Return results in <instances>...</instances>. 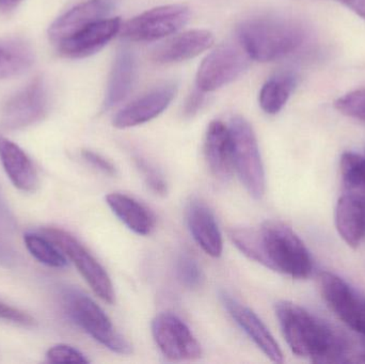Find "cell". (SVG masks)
<instances>
[{"instance_id":"6da1fadb","label":"cell","mask_w":365,"mask_h":364,"mask_svg":"<svg viewBox=\"0 0 365 364\" xmlns=\"http://www.w3.org/2000/svg\"><path fill=\"white\" fill-rule=\"evenodd\" d=\"M276 314L294 355L313 363H365V348L346 333L291 301L276 305Z\"/></svg>"},{"instance_id":"7a4b0ae2","label":"cell","mask_w":365,"mask_h":364,"mask_svg":"<svg viewBox=\"0 0 365 364\" xmlns=\"http://www.w3.org/2000/svg\"><path fill=\"white\" fill-rule=\"evenodd\" d=\"M230 239L250 260L294 279H308L313 273L312 256L291 227L268 220L259 228H233Z\"/></svg>"},{"instance_id":"3957f363","label":"cell","mask_w":365,"mask_h":364,"mask_svg":"<svg viewBox=\"0 0 365 364\" xmlns=\"http://www.w3.org/2000/svg\"><path fill=\"white\" fill-rule=\"evenodd\" d=\"M238 38L251 59L270 62L299 49L306 40V31L293 19L255 17L240 24Z\"/></svg>"},{"instance_id":"277c9868","label":"cell","mask_w":365,"mask_h":364,"mask_svg":"<svg viewBox=\"0 0 365 364\" xmlns=\"http://www.w3.org/2000/svg\"><path fill=\"white\" fill-rule=\"evenodd\" d=\"M64 299L66 311L73 322L90 337L117 354L130 355L132 353L130 342L115 331L110 318L96 301L74 290L68 291Z\"/></svg>"},{"instance_id":"5b68a950","label":"cell","mask_w":365,"mask_h":364,"mask_svg":"<svg viewBox=\"0 0 365 364\" xmlns=\"http://www.w3.org/2000/svg\"><path fill=\"white\" fill-rule=\"evenodd\" d=\"M229 128L233 143L234 169L249 194L255 199H261L265 194V171L252 126L244 118L234 117Z\"/></svg>"},{"instance_id":"8992f818","label":"cell","mask_w":365,"mask_h":364,"mask_svg":"<svg viewBox=\"0 0 365 364\" xmlns=\"http://www.w3.org/2000/svg\"><path fill=\"white\" fill-rule=\"evenodd\" d=\"M43 233L63 252L64 256L74 263L96 295L105 303H113L115 291L110 277L100 262L90 254L89 250L71 233L62 229L49 227L43 229Z\"/></svg>"},{"instance_id":"52a82bcc","label":"cell","mask_w":365,"mask_h":364,"mask_svg":"<svg viewBox=\"0 0 365 364\" xmlns=\"http://www.w3.org/2000/svg\"><path fill=\"white\" fill-rule=\"evenodd\" d=\"M319 288L326 305L339 320L365 338V294L351 284L334 275L322 273Z\"/></svg>"},{"instance_id":"ba28073f","label":"cell","mask_w":365,"mask_h":364,"mask_svg":"<svg viewBox=\"0 0 365 364\" xmlns=\"http://www.w3.org/2000/svg\"><path fill=\"white\" fill-rule=\"evenodd\" d=\"M190 11L182 4H168L147 11L121 26L122 38L132 42H150L175 33L186 25Z\"/></svg>"},{"instance_id":"9c48e42d","label":"cell","mask_w":365,"mask_h":364,"mask_svg":"<svg viewBox=\"0 0 365 364\" xmlns=\"http://www.w3.org/2000/svg\"><path fill=\"white\" fill-rule=\"evenodd\" d=\"M251 58L240 44H222L210 53L200 66L197 89L212 92L240 76L250 64Z\"/></svg>"},{"instance_id":"30bf717a","label":"cell","mask_w":365,"mask_h":364,"mask_svg":"<svg viewBox=\"0 0 365 364\" xmlns=\"http://www.w3.org/2000/svg\"><path fill=\"white\" fill-rule=\"evenodd\" d=\"M151 327L156 345L169 360H195L201 357V345L179 316L169 312L158 314Z\"/></svg>"},{"instance_id":"8fae6325","label":"cell","mask_w":365,"mask_h":364,"mask_svg":"<svg viewBox=\"0 0 365 364\" xmlns=\"http://www.w3.org/2000/svg\"><path fill=\"white\" fill-rule=\"evenodd\" d=\"M48 93L42 77L9 98L0 115V125L8 130H23L41 121L48 111Z\"/></svg>"},{"instance_id":"7c38bea8","label":"cell","mask_w":365,"mask_h":364,"mask_svg":"<svg viewBox=\"0 0 365 364\" xmlns=\"http://www.w3.org/2000/svg\"><path fill=\"white\" fill-rule=\"evenodd\" d=\"M222 305L229 312L240 328L255 342V345L272 361L282 363L284 361L282 350L269 329L262 322L261 318L246 306L236 301L227 292L220 293Z\"/></svg>"},{"instance_id":"4fadbf2b","label":"cell","mask_w":365,"mask_h":364,"mask_svg":"<svg viewBox=\"0 0 365 364\" xmlns=\"http://www.w3.org/2000/svg\"><path fill=\"white\" fill-rule=\"evenodd\" d=\"M177 92L178 85L175 83H165L152 90L122 109L113 119V126L117 128H134L155 119L168 108Z\"/></svg>"},{"instance_id":"5bb4252c","label":"cell","mask_w":365,"mask_h":364,"mask_svg":"<svg viewBox=\"0 0 365 364\" xmlns=\"http://www.w3.org/2000/svg\"><path fill=\"white\" fill-rule=\"evenodd\" d=\"M121 19H102L83 28L58 45L60 55L72 59L89 57L103 48L121 29Z\"/></svg>"},{"instance_id":"9a60e30c","label":"cell","mask_w":365,"mask_h":364,"mask_svg":"<svg viewBox=\"0 0 365 364\" xmlns=\"http://www.w3.org/2000/svg\"><path fill=\"white\" fill-rule=\"evenodd\" d=\"M115 1V0H87L77 4L51 24L48 29V36L51 42L59 44L83 28L102 21L111 12Z\"/></svg>"},{"instance_id":"2e32d148","label":"cell","mask_w":365,"mask_h":364,"mask_svg":"<svg viewBox=\"0 0 365 364\" xmlns=\"http://www.w3.org/2000/svg\"><path fill=\"white\" fill-rule=\"evenodd\" d=\"M187 226L200 248L212 258L222 254L223 241L214 213L200 199H192L186 211Z\"/></svg>"},{"instance_id":"e0dca14e","label":"cell","mask_w":365,"mask_h":364,"mask_svg":"<svg viewBox=\"0 0 365 364\" xmlns=\"http://www.w3.org/2000/svg\"><path fill=\"white\" fill-rule=\"evenodd\" d=\"M204 153L210 172L221 182L231 179L233 173V143L229 126L214 121L206 130Z\"/></svg>"},{"instance_id":"ac0fdd59","label":"cell","mask_w":365,"mask_h":364,"mask_svg":"<svg viewBox=\"0 0 365 364\" xmlns=\"http://www.w3.org/2000/svg\"><path fill=\"white\" fill-rule=\"evenodd\" d=\"M214 36L207 30H190L184 32L156 47L152 59L158 63H175L197 57L210 48Z\"/></svg>"},{"instance_id":"d6986e66","label":"cell","mask_w":365,"mask_h":364,"mask_svg":"<svg viewBox=\"0 0 365 364\" xmlns=\"http://www.w3.org/2000/svg\"><path fill=\"white\" fill-rule=\"evenodd\" d=\"M0 162L17 189L31 192L38 184V171L31 158L16 143L0 134Z\"/></svg>"},{"instance_id":"ffe728a7","label":"cell","mask_w":365,"mask_h":364,"mask_svg":"<svg viewBox=\"0 0 365 364\" xmlns=\"http://www.w3.org/2000/svg\"><path fill=\"white\" fill-rule=\"evenodd\" d=\"M336 226L343 241L357 249L365 239V200L345 192L336 203Z\"/></svg>"},{"instance_id":"44dd1931","label":"cell","mask_w":365,"mask_h":364,"mask_svg":"<svg viewBox=\"0 0 365 364\" xmlns=\"http://www.w3.org/2000/svg\"><path fill=\"white\" fill-rule=\"evenodd\" d=\"M137 64L134 53L128 48L118 51L107 85L103 110H110L125 100L136 80Z\"/></svg>"},{"instance_id":"7402d4cb","label":"cell","mask_w":365,"mask_h":364,"mask_svg":"<svg viewBox=\"0 0 365 364\" xmlns=\"http://www.w3.org/2000/svg\"><path fill=\"white\" fill-rule=\"evenodd\" d=\"M106 202L113 214L136 234L147 236L155 229L154 214L133 197L113 192L107 194Z\"/></svg>"},{"instance_id":"603a6c76","label":"cell","mask_w":365,"mask_h":364,"mask_svg":"<svg viewBox=\"0 0 365 364\" xmlns=\"http://www.w3.org/2000/svg\"><path fill=\"white\" fill-rule=\"evenodd\" d=\"M34 61L32 47L21 38L0 40V79L17 76Z\"/></svg>"},{"instance_id":"cb8c5ba5","label":"cell","mask_w":365,"mask_h":364,"mask_svg":"<svg viewBox=\"0 0 365 364\" xmlns=\"http://www.w3.org/2000/svg\"><path fill=\"white\" fill-rule=\"evenodd\" d=\"M296 80L292 75L282 74L269 79L259 92V105L268 115L282 110L295 88Z\"/></svg>"},{"instance_id":"d4e9b609","label":"cell","mask_w":365,"mask_h":364,"mask_svg":"<svg viewBox=\"0 0 365 364\" xmlns=\"http://www.w3.org/2000/svg\"><path fill=\"white\" fill-rule=\"evenodd\" d=\"M340 168L346 194L365 200V155L346 152L341 157Z\"/></svg>"},{"instance_id":"484cf974","label":"cell","mask_w":365,"mask_h":364,"mask_svg":"<svg viewBox=\"0 0 365 364\" xmlns=\"http://www.w3.org/2000/svg\"><path fill=\"white\" fill-rule=\"evenodd\" d=\"M24 241L30 254L42 264L53 269H63L68 265L63 252L45 235L26 233Z\"/></svg>"},{"instance_id":"4316f807","label":"cell","mask_w":365,"mask_h":364,"mask_svg":"<svg viewBox=\"0 0 365 364\" xmlns=\"http://www.w3.org/2000/svg\"><path fill=\"white\" fill-rule=\"evenodd\" d=\"M178 277L187 288H197L203 281V273L197 260L188 254H182L178 260Z\"/></svg>"},{"instance_id":"83f0119b","label":"cell","mask_w":365,"mask_h":364,"mask_svg":"<svg viewBox=\"0 0 365 364\" xmlns=\"http://www.w3.org/2000/svg\"><path fill=\"white\" fill-rule=\"evenodd\" d=\"M336 110L342 115L365 122V88L349 92L334 103Z\"/></svg>"},{"instance_id":"f1b7e54d","label":"cell","mask_w":365,"mask_h":364,"mask_svg":"<svg viewBox=\"0 0 365 364\" xmlns=\"http://www.w3.org/2000/svg\"><path fill=\"white\" fill-rule=\"evenodd\" d=\"M136 167L143 175L145 183L149 186L152 192L160 196H165L167 194V183L160 172L152 166L147 160H143L140 156L135 157Z\"/></svg>"},{"instance_id":"f546056e","label":"cell","mask_w":365,"mask_h":364,"mask_svg":"<svg viewBox=\"0 0 365 364\" xmlns=\"http://www.w3.org/2000/svg\"><path fill=\"white\" fill-rule=\"evenodd\" d=\"M46 358L51 363H88L89 359L76 348L66 344H58L49 348Z\"/></svg>"},{"instance_id":"4dcf8cb0","label":"cell","mask_w":365,"mask_h":364,"mask_svg":"<svg viewBox=\"0 0 365 364\" xmlns=\"http://www.w3.org/2000/svg\"><path fill=\"white\" fill-rule=\"evenodd\" d=\"M0 318L21 326H34L36 321L29 314L0 301Z\"/></svg>"},{"instance_id":"1f68e13d","label":"cell","mask_w":365,"mask_h":364,"mask_svg":"<svg viewBox=\"0 0 365 364\" xmlns=\"http://www.w3.org/2000/svg\"><path fill=\"white\" fill-rule=\"evenodd\" d=\"M81 156L90 166L94 167L96 170L101 171L105 175H110V177H115L117 175V168H115V165L106 158L103 157L100 154L90 151V150H83L81 152Z\"/></svg>"},{"instance_id":"d6a6232c","label":"cell","mask_w":365,"mask_h":364,"mask_svg":"<svg viewBox=\"0 0 365 364\" xmlns=\"http://www.w3.org/2000/svg\"><path fill=\"white\" fill-rule=\"evenodd\" d=\"M204 92L201 90L197 89V91L193 92L190 96H189L188 100L186 103V107H185V113L189 117L195 115L201 109L202 105L204 103Z\"/></svg>"},{"instance_id":"836d02e7","label":"cell","mask_w":365,"mask_h":364,"mask_svg":"<svg viewBox=\"0 0 365 364\" xmlns=\"http://www.w3.org/2000/svg\"><path fill=\"white\" fill-rule=\"evenodd\" d=\"M365 21V0H339Z\"/></svg>"},{"instance_id":"e575fe53","label":"cell","mask_w":365,"mask_h":364,"mask_svg":"<svg viewBox=\"0 0 365 364\" xmlns=\"http://www.w3.org/2000/svg\"><path fill=\"white\" fill-rule=\"evenodd\" d=\"M21 0H0V11L1 12H10L13 9L16 8Z\"/></svg>"}]
</instances>
